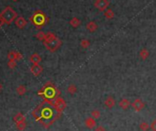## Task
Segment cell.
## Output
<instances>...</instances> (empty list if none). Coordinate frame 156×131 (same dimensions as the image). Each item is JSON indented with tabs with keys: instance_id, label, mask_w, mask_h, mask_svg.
Wrapping results in <instances>:
<instances>
[{
	"instance_id": "obj_16",
	"label": "cell",
	"mask_w": 156,
	"mask_h": 131,
	"mask_svg": "<svg viewBox=\"0 0 156 131\" xmlns=\"http://www.w3.org/2000/svg\"><path fill=\"white\" fill-rule=\"evenodd\" d=\"M69 23H70V25L73 28H78L81 25V20L78 18H73L70 21H69Z\"/></svg>"
},
{
	"instance_id": "obj_24",
	"label": "cell",
	"mask_w": 156,
	"mask_h": 131,
	"mask_svg": "<svg viewBox=\"0 0 156 131\" xmlns=\"http://www.w3.org/2000/svg\"><path fill=\"white\" fill-rule=\"evenodd\" d=\"M91 117L95 118V119H98V118H100L101 117V113L99 110H97V109H95L91 112Z\"/></svg>"
},
{
	"instance_id": "obj_29",
	"label": "cell",
	"mask_w": 156,
	"mask_h": 131,
	"mask_svg": "<svg viewBox=\"0 0 156 131\" xmlns=\"http://www.w3.org/2000/svg\"><path fill=\"white\" fill-rule=\"evenodd\" d=\"M150 128L152 129V131H156V119L153 120V122L150 124Z\"/></svg>"
},
{
	"instance_id": "obj_6",
	"label": "cell",
	"mask_w": 156,
	"mask_h": 131,
	"mask_svg": "<svg viewBox=\"0 0 156 131\" xmlns=\"http://www.w3.org/2000/svg\"><path fill=\"white\" fill-rule=\"evenodd\" d=\"M94 6L99 11H106L109 6V1L108 0H96Z\"/></svg>"
},
{
	"instance_id": "obj_17",
	"label": "cell",
	"mask_w": 156,
	"mask_h": 131,
	"mask_svg": "<svg viewBox=\"0 0 156 131\" xmlns=\"http://www.w3.org/2000/svg\"><path fill=\"white\" fill-rule=\"evenodd\" d=\"M104 15H105L106 19H113L114 17H115V13H114V11H113L111 8H107V9L105 11Z\"/></svg>"
},
{
	"instance_id": "obj_20",
	"label": "cell",
	"mask_w": 156,
	"mask_h": 131,
	"mask_svg": "<svg viewBox=\"0 0 156 131\" xmlns=\"http://www.w3.org/2000/svg\"><path fill=\"white\" fill-rule=\"evenodd\" d=\"M16 127H17V128H18L19 131H23V130L26 128V127H27L26 120H25V121H21V122L16 123Z\"/></svg>"
},
{
	"instance_id": "obj_33",
	"label": "cell",
	"mask_w": 156,
	"mask_h": 131,
	"mask_svg": "<svg viewBox=\"0 0 156 131\" xmlns=\"http://www.w3.org/2000/svg\"><path fill=\"white\" fill-rule=\"evenodd\" d=\"M13 1H18V0H13Z\"/></svg>"
},
{
	"instance_id": "obj_3",
	"label": "cell",
	"mask_w": 156,
	"mask_h": 131,
	"mask_svg": "<svg viewBox=\"0 0 156 131\" xmlns=\"http://www.w3.org/2000/svg\"><path fill=\"white\" fill-rule=\"evenodd\" d=\"M0 16H1V18L4 20L5 23L8 25H10L13 21L16 20L17 18H18V14H17V12L10 7L5 8L2 10V12L0 13Z\"/></svg>"
},
{
	"instance_id": "obj_18",
	"label": "cell",
	"mask_w": 156,
	"mask_h": 131,
	"mask_svg": "<svg viewBox=\"0 0 156 131\" xmlns=\"http://www.w3.org/2000/svg\"><path fill=\"white\" fill-rule=\"evenodd\" d=\"M14 121L16 123H18V122H21V121H25L26 120V118L24 117V115H23L22 113H18L17 115L14 117Z\"/></svg>"
},
{
	"instance_id": "obj_19",
	"label": "cell",
	"mask_w": 156,
	"mask_h": 131,
	"mask_svg": "<svg viewBox=\"0 0 156 131\" xmlns=\"http://www.w3.org/2000/svg\"><path fill=\"white\" fill-rule=\"evenodd\" d=\"M139 128H140L141 131H148L150 128V124L145 121H142L140 123V125H139Z\"/></svg>"
},
{
	"instance_id": "obj_25",
	"label": "cell",
	"mask_w": 156,
	"mask_h": 131,
	"mask_svg": "<svg viewBox=\"0 0 156 131\" xmlns=\"http://www.w3.org/2000/svg\"><path fill=\"white\" fill-rule=\"evenodd\" d=\"M8 58L9 61H17V52H10L8 54Z\"/></svg>"
},
{
	"instance_id": "obj_26",
	"label": "cell",
	"mask_w": 156,
	"mask_h": 131,
	"mask_svg": "<svg viewBox=\"0 0 156 131\" xmlns=\"http://www.w3.org/2000/svg\"><path fill=\"white\" fill-rule=\"evenodd\" d=\"M45 35H46V33H44L43 31H39V32L36 34V38L39 39V41H43L44 39H45Z\"/></svg>"
},
{
	"instance_id": "obj_4",
	"label": "cell",
	"mask_w": 156,
	"mask_h": 131,
	"mask_svg": "<svg viewBox=\"0 0 156 131\" xmlns=\"http://www.w3.org/2000/svg\"><path fill=\"white\" fill-rule=\"evenodd\" d=\"M40 92L43 94V95L45 96L46 98L53 99V98L55 97L56 93H59V91L55 88V86H54L53 83H48L43 87L42 91H40Z\"/></svg>"
},
{
	"instance_id": "obj_5",
	"label": "cell",
	"mask_w": 156,
	"mask_h": 131,
	"mask_svg": "<svg viewBox=\"0 0 156 131\" xmlns=\"http://www.w3.org/2000/svg\"><path fill=\"white\" fill-rule=\"evenodd\" d=\"M53 106L57 112H62L65 109L66 107V102L62 97H57L53 103Z\"/></svg>"
},
{
	"instance_id": "obj_22",
	"label": "cell",
	"mask_w": 156,
	"mask_h": 131,
	"mask_svg": "<svg viewBox=\"0 0 156 131\" xmlns=\"http://www.w3.org/2000/svg\"><path fill=\"white\" fill-rule=\"evenodd\" d=\"M76 91H77V88H76V86L74 84H70L69 86L67 87V92L70 94H74L76 93Z\"/></svg>"
},
{
	"instance_id": "obj_7",
	"label": "cell",
	"mask_w": 156,
	"mask_h": 131,
	"mask_svg": "<svg viewBox=\"0 0 156 131\" xmlns=\"http://www.w3.org/2000/svg\"><path fill=\"white\" fill-rule=\"evenodd\" d=\"M131 106H132V108H133L135 111L140 112V111L144 109V107H145V103H144V102L141 99L137 98V99H135L131 103Z\"/></svg>"
},
{
	"instance_id": "obj_32",
	"label": "cell",
	"mask_w": 156,
	"mask_h": 131,
	"mask_svg": "<svg viewBox=\"0 0 156 131\" xmlns=\"http://www.w3.org/2000/svg\"><path fill=\"white\" fill-rule=\"evenodd\" d=\"M1 90H2V84L0 83V91H1Z\"/></svg>"
},
{
	"instance_id": "obj_21",
	"label": "cell",
	"mask_w": 156,
	"mask_h": 131,
	"mask_svg": "<svg viewBox=\"0 0 156 131\" xmlns=\"http://www.w3.org/2000/svg\"><path fill=\"white\" fill-rule=\"evenodd\" d=\"M26 92H27V88L24 86V85H19V86H18V88H17V94L19 95L25 94Z\"/></svg>"
},
{
	"instance_id": "obj_1",
	"label": "cell",
	"mask_w": 156,
	"mask_h": 131,
	"mask_svg": "<svg viewBox=\"0 0 156 131\" xmlns=\"http://www.w3.org/2000/svg\"><path fill=\"white\" fill-rule=\"evenodd\" d=\"M43 44L45 48L47 49L49 52H55L56 50L60 49V47L62 46V41L54 33L48 32V33H46V35H45Z\"/></svg>"
},
{
	"instance_id": "obj_13",
	"label": "cell",
	"mask_w": 156,
	"mask_h": 131,
	"mask_svg": "<svg viewBox=\"0 0 156 131\" xmlns=\"http://www.w3.org/2000/svg\"><path fill=\"white\" fill-rule=\"evenodd\" d=\"M97 28H98V26H97V24L96 23L95 21H89L88 23L86 24V30H87L91 33L96 31Z\"/></svg>"
},
{
	"instance_id": "obj_2",
	"label": "cell",
	"mask_w": 156,
	"mask_h": 131,
	"mask_svg": "<svg viewBox=\"0 0 156 131\" xmlns=\"http://www.w3.org/2000/svg\"><path fill=\"white\" fill-rule=\"evenodd\" d=\"M30 20L31 21V23L34 26L37 27L38 28H40L49 21V19L47 18L46 14L42 12V10H37L36 12H34V14L31 17Z\"/></svg>"
},
{
	"instance_id": "obj_14",
	"label": "cell",
	"mask_w": 156,
	"mask_h": 131,
	"mask_svg": "<svg viewBox=\"0 0 156 131\" xmlns=\"http://www.w3.org/2000/svg\"><path fill=\"white\" fill-rule=\"evenodd\" d=\"M30 61L32 64H40V62L42 61V57H40L38 53H33L31 56Z\"/></svg>"
},
{
	"instance_id": "obj_9",
	"label": "cell",
	"mask_w": 156,
	"mask_h": 131,
	"mask_svg": "<svg viewBox=\"0 0 156 131\" xmlns=\"http://www.w3.org/2000/svg\"><path fill=\"white\" fill-rule=\"evenodd\" d=\"M104 103H105V105L108 108V109H111V108H113L115 105H116V100H115L113 96L108 95Z\"/></svg>"
},
{
	"instance_id": "obj_15",
	"label": "cell",
	"mask_w": 156,
	"mask_h": 131,
	"mask_svg": "<svg viewBox=\"0 0 156 131\" xmlns=\"http://www.w3.org/2000/svg\"><path fill=\"white\" fill-rule=\"evenodd\" d=\"M139 55H140V58L142 60V61H145L149 55H150V52H149V50L145 48H143L140 50V53H139Z\"/></svg>"
},
{
	"instance_id": "obj_31",
	"label": "cell",
	"mask_w": 156,
	"mask_h": 131,
	"mask_svg": "<svg viewBox=\"0 0 156 131\" xmlns=\"http://www.w3.org/2000/svg\"><path fill=\"white\" fill-rule=\"evenodd\" d=\"M5 23L4 22V20L2 19V18H1V16H0V28H1L2 26H3V24Z\"/></svg>"
},
{
	"instance_id": "obj_11",
	"label": "cell",
	"mask_w": 156,
	"mask_h": 131,
	"mask_svg": "<svg viewBox=\"0 0 156 131\" xmlns=\"http://www.w3.org/2000/svg\"><path fill=\"white\" fill-rule=\"evenodd\" d=\"M119 106L122 108L123 110H127V109H129V107L131 105V103H130V101L129 99L123 98V99H121L119 101Z\"/></svg>"
},
{
	"instance_id": "obj_12",
	"label": "cell",
	"mask_w": 156,
	"mask_h": 131,
	"mask_svg": "<svg viewBox=\"0 0 156 131\" xmlns=\"http://www.w3.org/2000/svg\"><path fill=\"white\" fill-rule=\"evenodd\" d=\"M15 24L19 28H23L27 25V21H26V19L24 18H22V17H19V18L16 19Z\"/></svg>"
},
{
	"instance_id": "obj_28",
	"label": "cell",
	"mask_w": 156,
	"mask_h": 131,
	"mask_svg": "<svg viewBox=\"0 0 156 131\" xmlns=\"http://www.w3.org/2000/svg\"><path fill=\"white\" fill-rule=\"evenodd\" d=\"M8 67L10 69H14V68L17 66V61H8Z\"/></svg>"
},
{
	"instance_id": "obj_8",
	"label": "cell",
	"mask_w": 156,
	"mask_h": 131,
	"mask_svg": "<svg viewBox=\"0 0 156 131\" xmlns=\"http://www.w3.org/2000/svg\"><path fill=\"white\" fill-rule=\"evenodd\" d=\"M31 72L34 76L38 77L42 74V72H43V68L40 64H32V66L31 67Z\"/></svg>"
},
{
	"instance_id": "obj_23",
	"label": "cell",
	"mask_w": 156,
	"mask_h": 131,
	"mask_svg": "<svg viewBox=\"0 0 156 131\" xmlns=\"http://www.w3.org/2000/svg\"><path fill=\"white\" fill-rule=\"evenodd\" d=\"M80 46L83 49H87L90 46V41L88 39H82V41H80Z\"/></svg>"
},
{
	"instance_id": "obj_30",
	"label": "cell",
	"mask_w": 156,
	"mask_h": 131,
	"mask_svg": "<svg viewBox=\"0 0 156 131\" xmlns=\"http://www.w3.org/2000/svg\"><path fill=\"white\" fill-rule=\"evenodd\" d=\"M96 131H106V128L102 126H97L96 128Z\"/></svg>"
},
{
	"instance_id": "obj_27",
	"label": "cell",
	"mask_w": 156,
	"mask_h": 131,
	"mask_svg": "<svg viewBox=\"0 0 156 131\" xmlns=\"http://www.w3.org/2000/svg\"><path fill=\"white\" fill-rule=\"evenodd\" d=\"M42 116L46 118H49L51 116V111L49 108H46V109H43L42 111Z\"/></svg>"
},
{
	"instance_id": "obj_10",
	"label": "cell",
	"mask_w": 156,
	"mask_h": 131,
	"mask_svg": "<svg viewBox=\"0 0 156 131\" xmlns=\"http://www.w3.org/2000/svg\"><path fill=\"white\" fill-rule=\"evenodd\" d=\"M85 127L89 128V129H93L96 127V119L93 118V117H87L85 119Z\"/></svg>"
}]
</instances>
